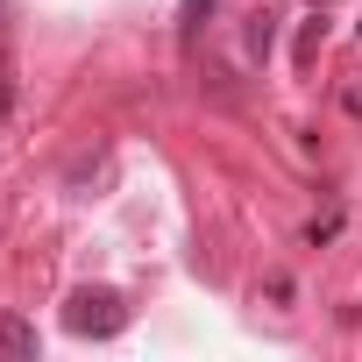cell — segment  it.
<instances>
[{
	"instance_id": "1",
	"label": "cell",
	"mask_w": 362,
	"mask_h": 362,
	"mask_svg": "<svg viewBox=\"0 0 362 362\" xmlns=\"http://www.w3.org/2000/svg\"><path fill=\"white\" fill-rule=\"evenodd\" d=\"M121 320H128V313H121L114 291H78V298H71V327H78V334H114Z\"/></svg>"
},
{
	"instance_id": "2",
	"label": "cell",
	"mask_w": 362,
	"mask_h": 362,
	"mask_svg": "<svg viewBox=\"0 0 362 362\" xmlns=\"http://www.w3.org/2000/svg\"><path fill=\"white\" fill-rule=\"evenodd\" d=\"M334 235H341V206H327V214L305 228V242H313V249H320V242H334Z\"/></svg>"
},
{
	"instance_id": "3",
	"label": "cell",
	"mask_w": 362,
	"mask_h": 362,
	"mask_svg": "<svg viewBox=\"0 0 362 362\" xmlns=\"http://www.w3.org/2000/svg\"><path fill=\"white\" fill-rule=\"evenodd\" d=\"M263 50H270V15H256V22H249V57H263Z\"/></svg>"
},
{
	"instance_id": "4",
	"label": "cell",
	"mask_w": 362,
	"mask_h": 362,
	"mask_svg": "<svg viewBox=\"0 0 362 362\" xmlns=\"http://www.w3.org/2000/svg\"><path fill=\"white\" fill-rule=\"evenodd\" d=\"M8 107H15V64L0 57V121H8Z\"/></svg>"
},
{
	"instance_id": "5",
	"label": "cell",
	"mask_w": 362,
	"mask_h": 362,
	"mask_svg": "<svg viewBox=\"0 0 362 362\" xmlns=\"http://www.w3.org/2000/svg\"><path fill=\"white\" fill-rule=\"evenodd\" d=\"M0 341H8V348H36V334H29L22 320H8V327H0Z\"/></svg>"
},
{
	"instance_id": "6",
	"label": "cell",
	"mask_w": 362,
	"mask_h": 362,
	"mask_svg": "<svg viewBox=\"0 0 362 362\" xmlns=\"http://www.w3.org/2000/svg\"><path fill=\"white\" fill-rule=\"evenodd\" d=\"M206 8H214V0H185V36L199 29V15H206Z\"/></svg>"
}]
</instances>
